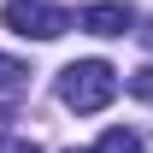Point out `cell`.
Here are the masks:
<instances>
[{"mask_svg":"<svg viewBox=\"0 0 153 153\" xmlns=\"http://www.w3.org/2000/svg\"><path fill=\"white\" fill-rule=\"evenodd\" d=\"M135 36H141V41H147V47H153V18H147V24H141V30H135Z\"/></svg>","mask_w":153,"mask_h":153,"instance_id":"9c48e42d","label":"cell"},{"mask_svg":"<svg viewBox=\"0 0 153 153\" xmlns=\"http://www.w3.org/2000/svg\"><path fill=\"white\" fill-rule=\"evenodd\" d=\"M94 153H141V135H135V130H106Z\"/></svg>","mask_w":153,"mask_h":153,"instance_id":"277c9868","label":"cell"},{"mask_svg":"<svg viewBox=\"0 0 153 153\" xmlns=\"http://www.w3.org/2000/svg\"><path fill=\"white\" fill-rule=\"evenodd\" d=\"M130 94L153 106V65H141V71H130Z\"/></svg>","mask_w":153,"mask_h":153,"instance_id":"5b68a950","label":"cell"},{"mask_svg":"<svg viewBox=\"0 0 153 153\" xmlns=\"http://www.w3.org/2000/svg\"><path fill=\"white\" fill-rule=\"evenodd\" d=\"M112 94H118V71L106 59H76L59 71V100L71 112H100V106H112Z\"/></svg>","mask_w":153,"mask_h":153,"instance_id":"6da1fadb","label":"cell"},{"mask_svg":"<svg viewBox=\"0 0 153 153\" xmlns=\"http://www.w3.org/2000/svg\"><path fill=\"white\" fill-rule=\"evenodd\" d=\"M82 30L88 36H124V30H135V6H124V0L82 6Z\"/></svg>","mask_w":153,"mask_h":153,"instance_id":"3957f363","label":"cell"},{"mask_svg":"<svg viewBox=\"0 0 153 153\" xmlns=\"http://www.w3.org/2000/svg\"><path fill=\"white\" fill-rule=\"evenodd\" d=\"M0 18H6V30H12V36H36V41H53V36H65V30H71V12H65V6H53V0H6V12H0Z\"/></svg>","mask_w":153,"mask_h":153,"instance_id":"7a4b0ae2","label":"cell"},{"mask_svg":"<svg viewBox=\"0 0 153 153\" xmlns=\"http://www.w3.org/2000/svg\"><path fill=\"white\" fill-rule=\"evenodd\" d=\"M24 76H30V71H24L18 59H6V53H0V94H6V88H18Z\"/></svg>","mask_w":153,"mask_h":153,"instance_id":"8992f818","label":"cell"},{"mask_svg":"<svg viewBox=\"0 0 153 153\" xmlns=\"http://www.w3.org/2000/svg\"><path fill=\"white\" fill-rule=\"evenodd\" d=\"M71 153H76V147H71Z\"/></svg>","mask_w":153,"mask_h":153,"instance_id":"30bf717a","label":"cell"},{"mask_svg":"<svg viewBox=\"0 0 153 153\" xmlns=\"http://www.w3.org/2000/svg\"><path fill=\"white\" fill-rule=\"evenodd\" d=\"M0 153H41L36 141H24V135H12V141H0Z\"/></svg>","mask_w":153,"mask_h":153,"instance_id":"52a82bcc","label":"cell"},{"mask_svg":"<svg viewBox=\"0 0 153 153\" xmlns=\"http://www.w3.org/2000/svg\"><path fill=\"white\" fill-rule=\"evenodd\" d=\"M0 141H12V106H0Z\"/></svg>","mask_w":153,"mask_h":153,"instance_id":"ba28073f","label":"cell"}]
</instances>
